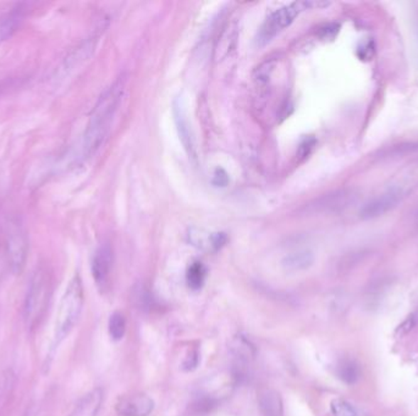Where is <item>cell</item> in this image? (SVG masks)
<instances>
[{
  "label": "cell",
  "mask_w": 418,
  "mask_h": 416,
  "mask_svg": "<svg viewBox=\"0 0 418 416\" xmlns=\"http://www.w3.org/2000/svg\"><path fill=\"white\" fill-rule=\"evenodd\" d=\"M356 193L350 190L333 192L309 204V210L317 214L338 213L350 207L356 199Z\"/></svg>",
  "instance_id": "6"
},
{
  "label": "cell",
  "mask_w": 418,
  "mask_h": 416,
  "mask_svg": "<svg viewBox=\"0 0 418 416\" xmlns=\"http://www.w3.org/2000/svg\"><path fill=\"white\" fill-rule=\"evenodd\" d=\"M418 186V163L407 165L392 178L387 190L370 200L361 209L362 219H375L395 208Z\"/></svg>",
  "instance_id": "2"
},
{
  "label": "cell",
  "mask_w": 418,
  "mask_h": 416,
  "mask_svg": "<svg viewBox=\"0 0 418 416\" xmlns=\"http://www.w3.org/2000/svg\"><path fill=\"white\" fill-rule=\"evenodd\" d=\"M327 5H329V3H321V1H295L291 4L285 5L270 15L266 23L262 27L258 40L262 44L268 43L278 35L279 32L290 26L301 11L309 8H314V6L323 8Z\"/></svg>",
  "instance_id": "5"
},
{
  "label": "cell",
  "mask_w": 418,
  "mask_h": 416,
  "mask_svg": "<svg viewBox=\"0 0 418 416\" xmlns=\"http://www.w3.org/2000/svg\"><path fill=\"white\" fill-rule=\"evenodd\" d=\"M83 307V286L79 275H76L69 286L66 287L65 293L61 298L58 309L55 329H54V341L55 346L60 344L69 336L75 325L79 321Z\"/></svg>",
  "instance_id": "4"
},
{
  "label": "cell",
  "mask_w": 418,
  "mask_h": 416,
  "mask_svg": "<svg viewBox=\"0 0 418 416\" xmlns=\"http://www.w3.org/2000/svg\"><path fill=\"white\" fill-rule=\"evenodd\" d=\"M28 241L25 231L20 227L10 230L8 239V261L14 273H21L26 264Z\"/></svg>",
  "instance_id": "7"
},
{
  "label": "cell",
  "mask_w": 418,
  "mask_h": 416,
  "mask_svg": "<svg viewBox=\"0 0 418 416\" xmlns=\"http://www.w3.org/2000/svg\"><path fill=\"white\" fill-rule=\"evenodd\" d=\"M339 376L348 383H353L358 378V368L353 361H344L339 366Z\"/></svg>",
  "instance_id": "19"
},
{
  "label": "cell",
  "mask_w": 418,
  "mask_h": 416,
  "mask_svg": "<svg viewBox=\"0 0 418 416\" xmlns=\"http://www.w3.org/2000/svg\"><path fill=\"white\" fill-rule=\"evenodd\" d=\"M113 266V252L109 246H102L97 249L92 259V276L100 290H104L109 282Z\"/></svg>",
  "instance_id": "8"
},
{
  "label": "cell",
  "mask_w": 418,
  "mask_h": 416,
  "mask_svg": "<svg viewBox=\"0 0 418 416\" xmlns=\"http://www.w3.org/2000/svg\"><path fill=\"white\" fill-rule=\"evenodd\" d=\"M314 261V253L309 251H299L290 253L284 258L282 265L288 271H302L312 266Z\"/></svg>",
  "instance_id": "14"
},
{
  "label": "cell",
  "mask_w": 418,
  "mask_h": 416,
  "mask_svg": "<svg viewBox=\"0 0 418 416\" xmlns=\"http://www.w3.org/2000/svg\"><path fill=\"white\" fill-rule=\"evenodd\" d=\"M188 241L192 246L198 249H214L218 251L227 242V236L224 234H209L207 231L197 227H191L188 230Z\"/></svg>",
  "instance_id": "11"
},
{
  "label": "cell",
  "mask_w": 418,
  "mask_h": 416,
  "mask_svg": "<svg viewBox=\"0 0 418 416\" xmlns=\"http://www.w3.org/2000/svg\"><path fill=\"white\" fill-rule=\"evenodd\" d=\"M331 412L333 416H362L353 404L344 399H334L331 403Z\"/></svg>",
  "instance_id": "17"
},
{
  "label": "cell",
  "mask_w": 418,
  "mask_h": 416,
  "mask_svg": "<svg viewBox=\"0 0 418 416\" xmlns=\"http://www.w3.org/2000/svg\"><path fill=\"white\" fill-rule=\"evenodd\" d=\"M274 61H264L263 64L258 66L257 69L254 70V72H253L254 81L259 83V84L268 82L270 76H272L273 71H274Z\"/></svg>",
  "instance_id": "18"
},
{
  "label": "cell",
  "mask_w": 418,
  "mask_h": 416,
  "mask_svg": "<svg viewBox=\"0 0 418 416\" xmlns=\"http://www.w3.org/2000/svg\"><path fill=\"white\" fill-rule=\"evenodd\" d=\"M173 114H174L175 125H176V130H178L180 139H181V143L186 149L188 155L195 159L196 158V147H195V141H193V133H192L191 125L188 120V114L183 108L181 100H175L174 104H173Z\"/></svg>",
  "instance_id": "10"
},
{
  "label": "cell",
  "mask_w": 418,
  "mask_h": 416,
  "mask_svg": "<svg viewBox=\"0 0 418 416\" xmlns=\"http://www.w3.org/2000/svg\"><path fill=\"white\" fill-rule=\"evenodd\" d=\"M109 334L114 341H120L127 331V321L122 312H114L109 319Z\"/></svg>",
  "instance_id": "16"
},
{
  "label": "cell",
  "mask_w": 418,
  "mask_h": 416,
  "mask_svg": "<svg viewBox=\"0 0 418 416\" xmlns=\"http://www.w3.org/2000/svg\"><path fill=\"white\" fill-rule=\"evenodd\" d=\"M229 183V176L227 171L223 169L215 170L213 175V185L217 187H227Z\"/></svg>",
  "instance_id": "21"
},
{
  "label": "cell",
  "mask_w": 418,
  "mask_h": 416,
  "mask_svg": "<svg viewBox=\"0 0 418 416\" xmlns=\"http://www.w3.org/2000/svg\"><path fill=\"white\" fill-rule=\"evenodd\" d=\"M314 143H316L314 138H306L299 147V156L306 158V156L309 155L311 150L314 149Z\"/></svg>",
  "instance_id": "22"
},
{
  "label": "cell",
  "mask_w": 418,
  "mask_h": 416,
  "mask_svg": "<svg viewBox=\"0 0 418 416\" xmlns=\"http://www.w3.org/2000/svg\"><path fill=\"white\" fill-rule=\"evenodd\" d=\"M127 77L122 75L98 98L83 136L82 153L85 159L95 155L104 144L105 139L108 138L127 93Z\"/></svg>",
  "instance_id": "1"
},
{
  "label": "cell",
  "mask_w": 418,
  "mask_h": 416,
  "mask_svg": "<svg viewBox=\"0 0 418 416\" xmlns=\"http://www.w3.org/2000/svg\"><path fill=\"white\" fill-rule=\"evenodd\" d=\"M154 407V402L149 395H124L117 403V412L120 416H149Z\"/></svg>",
  "instance_id": "9"
},
{
  "label": "cell",
  "mask_w": 418,
  "mask_h": 416,
  "mask_svg": "<svg viewBox=\"0 0 418 416\" xmlns=\"http://www.w3.org/2000/svg\"><path fill=\"white\" fill-rule=\"evenodd\" d=\"M205 278H207V269L205 265L200 261H195L188 266V273H186V281L191 290H200L203 286Z\"/></svg>",
  "instance_id": "15"
},
{
  "label": "cell",
  "mask_w": 418,
  "mask_h": 416,
  "mask_svg": "<svg viewBox=\"0 0 418 416\" xmlns=\"http://www.w3.org/2000/svg\"><path fill=\"white\" fill-rule=\"evenodd\" d=\"M52 278L48 271L37 269L31 278L23 304V319L30 331L37 329L45 317L52 300Z\"/></svg>",
  "instance_id": "3"
},
{
  "label": "cell",
  "mask_w": 418,
  "mask_h": 416,
  "mask_svg": "<svg viewBox=\"0 0 418 416\" xmlns=\"http://www.w3.org/2000/svg\"><path fill=\"white\" fill-rule=\"evenodd\" d=\"M103 402V390L95 388L83 395L69 416H97Z\"/></svg>",
  "instance_id": "12"
},
{
  "label": "cell",
  "mask_w": 418,
  "mask_h": 416,
  "mask_svg": "<svg viewBox=\"0 0 418 416\" xmlns=\"http://www.w3.org/2000/svg\"><path fill=\"white\" fill-rule=\"evenodd\" d=\"M263 407H267V412L268 414H274L275 416L278 415V409H280L278 397H275V395H267L266 400L263 402Z\"/></svg>",
  "instance_id": "20"
},
{
  "label": "cell",
  "mask_w": 418,
  "mask_h": 416,
  "mask_svg": "<svg viewBox=\"0 0 418 416\" xmlns=\"http://www.w3.org/2000/svg\"><path fill=\"white\" fill-rule=\"evenodd\" d=\"M23 15L25 9L22 8V5H18L15 9L5 13L4 16L0 18V42L10 38L16 32L23 21Z\"/></svg>",
  "instance_id": "13"
},
{
  "label": "cell",
  "mask_w": 418,
  "mask_h": 416,
  "mask_svg": "<svg viewBox=\"0 0 418 416\" xmlns=\"http://www.w3.org/2000/svg\"><path fill=\"white\" fill-rule=\"evenodd\" d=\"M414 325V319H412V317H409L402 325L399 326L397 332H400V334H406V332H409V329H412V326Z\"/></svg>",
  "instance_id": "23"
}]
</instances>
